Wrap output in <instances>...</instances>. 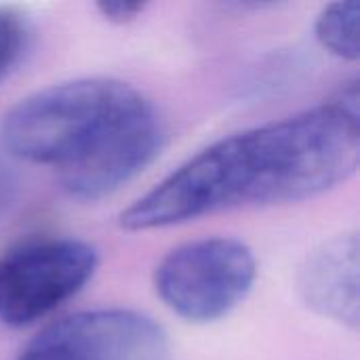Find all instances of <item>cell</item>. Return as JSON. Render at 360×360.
I'll use <instances>...</instances> for the list:
<instances>
[{"mask_svg": "<svg viewBox=\"0 0 360 360\" xmlns=\"http://www.w3.org/2000/svg\"><path fill=\"white\" fill-rule=\"evenodd\" d=\"M360 160L359 86L302 114L228 135L167 175L120 215L129 232L162 230L230 209L314 198Z\"/></svg>", "mask_w": 360, "mask_h": 360, "instance_id": "6da1fadb", "label": "cell"}, {"mask_svg": "<svg viewBox=\"0 0 360 360\" xmlns=\"http://www.w3.org/2000/svg\"><path fill=\"white\" fill-rule=\"evenodd\" d=\"M2 141L19 160L57 169L72 198L95 202L152 165L165 131L135 86L116 78H78L13 105L2 120Z\"/></svg>", "mask_w": 360, "mask_h": 360, "instance_id": "7a4b0ae2", "label": "cell"}, {"mask_svg": "<svg viewBox=\"0 0 360 360\" xmlns=\"http://www.w3.org/2000/svg\"><path fill=\"white\" fill-rule=\"evenodd\" d=\"M257 278V259L238 238L213 236L167 253L154 270L165 306L188 323H215L236 310Z\"/></svg>", "mask_w": 360, "mask_h": 360, "instance_id": "3957f363", "label": "cell"}, {"mask_svg": "<svg viewBox=\"0 0 360 360\" xmlns=\"http://www.w3.org/2000/svg\"><path fill=\"white\" fill-rule=\"evenodd\" d=\"M99 266L97 251L78 238H34L0 255V321L27 327L78 295Z\"/></svg>", "mask_w": 360, "mask_h": 360, "instance_id": "277c9868", "label": "cell"}, {"mask_svg": "<svg viewBox=\"0 0 360 360\" xmlns=\"http://www.w3.org/2000/svg\"><path fill=\"white\" fill-rule=\"evenodd\" d=\"M76 360H167L169 335L154 319L122 308L86 310L44 329Z\"/></svg>", "mask_w": 360, "mask_h": 360, "instance_id": "5b68a950", "label": "cell"}, {"mask_svg": "<svg viewBox=\"0 0 360 360\" xmlns=\"http://www.w3.org/2000/svg\"><path fill=\"white\" fill-rule=\"evenodd\" d=\"M359 234L344 232L319 245L300 268L297 289L319 316L359 329Z\"/></svg>", "mask_w": 360, "mask_h": 360, "instance_id": "8992f818", "label": "cell"}, {"mask_svg": "<svg viewBox=\"0 0 360 360\" xmlns=\"http://www.w3.org/2000/svg\"><path fill=\"white\" fill-rule=\"evenodd\" d=\"M314 36L331 55L356 61L360 57L359 0H340L327 4L316 17Z\"/></svg>", "mask_w": 360, "mask_h": 360, "instance_id": "52a82bcc", "label": "cell"}, {"mask_svg": "<svg viewBox=\"0 0 360 360\" xmlns=\"http://www.w3.org/2000/svg\"><path fill=\"white\" fill-rule=\"evenodd\" d=\"M30 44V21L13 8L0 6V80L21 61Z\"/></svg>", "mask_w": 360, "mask_h": 360, "instance_id": "ba28073f", "label": "cell"}, {"mask_svg": "<svg viewBox=\"0 0 360 360\" xmlns=\"http://www.w3.org/2000/svg\"><path fill=\"white\" fill-rule=\"evenodd\" d=\"M17 360H76L65 346L53 340L46 331H40L19 354Z\"/></svg>", "mask_w": 360, "mask_h": 360, "instance_id": "9c48e42d", "label": "cell"}, {"mask_svg": "<svg viewBox=\"0 0 360 360\" xmlns=\"http://www.w3.org/2000/svg\"><path fill=\"white\" fill-rule=\"evenodd\" d=\"M97 11L101 13L103 19L112 21V23H131L135 21L143 11L146 4L143 2H124V0H114V2H99Z\"/></svg>", "mask_w": 360, "mask_h": 360, "instance_id": "30bf717a", "label": "cell"}, {"mask_svg": "<svg viewBox=\"0 0 360 360\" xmlns=\"http://www.w3.org/2000/svg\"><path fill=\"white\" fill-rule=\"evenodd\" d=\"M17 198V181L15 177L6 171V167L0 165V219L11 211Z\"/></svg>", "mask_w": 360, "mask_h": 360, "instance_id": "8fae6325", "label": "cell"}]
</instances>
